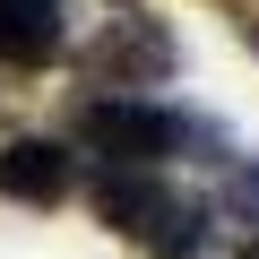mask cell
I'll use <instances>...</instances> for the list:
<instances>
[{
	"label": "cell",
	"instance_id": "obj_1",
	"mask_svg": "<svg viewBox=\"0 0 259 259\" xmlns=\"http://www.w3.org/2000/svg\"><path fill=\"white\" fill-rule=\"evenodd\" d=\"M95 216H104V225H121L130 242L164 250V259H182V250L207 233V216H199L173 182H156V173H139V164H112V173L95 182Z\"/></svg>",
	"mask_w": 259,
	"mask_h": 259
},
{
	"label": "cell",
	"instance_id": "obj_2",
	"mask_svg": "<svg viewBox=\"0 0 259 259\" xmlns=\"http://www.w3.org/2000/svg\"><path fill=\"white\" fill-rule=\"evenodd\" d=\"M78 139H87L104 164L156 173V156H173V147L190 139V121H173V112H156V104H130V95H104V104L78 112Z\"/></svg>",
	"mask_w": 259,
	"mask_h": 259
},
{
	"label": "cell",
	"instance_id": "obj_3",
	"mask_svg": "<svg viewBox=\"0 0 259 259\" xmlns=\"http://www.w3.org/2000/svg\"><path fill=\"white\" fill-rule=\"evenodd\" d=\"M173 61H182V44H173L164 18H112V26L87 44V78H95V87H164Z\"/></svg>",
	"mask_w": 259,
	"mask_h": 259
},
{
	"label": "cell",
	"instance_id": "obj_4",
	"mask_svg": "<svg viewBox=\"0 0 259 259\" xmlns=\"http://www.w3.org/2000/svg\"><path fill=\"white\" fill-rule=\"evenodd\" d=\"M78 190V164L61 139H9L0 147V199H18V207H61Z\"/></svg>",
	"mask_w": 259,
	"mask_h": 259
},
{
	"label": "cell",
	"instance_id": "obj_5",
	"mask_svg": "<svg viewBox=\"0 0 259 259\" xmlns=\"http://www.w3.org/2000/svg\"><path fill=\"white\" fill-rule=\"evenodd\" d=\"M0 61L9 69L61 61V0H0Z\"/></svg>",
	"mask_w": 259,
	"mask_h": 259
},
{
	"label": "cell",
	"instance_id": "obj_6",
	"mask_svg": "<svg viewBox=\"0 0 259 259\" xmlns=\"http://www.w3.org/2000/svg\"><path fill=\"white\" fill-rule=\"evenodd\" d=\"M225 207H233L242 225H259V164H233V173H225Z\"/></svg>",
	"mask_w": 259,
	"mask_h": 259
},
{
	"label": "cell",
	"instance_id": "obj_7",
	"mask_svg": "<svg viewBox=\"0 0 259 259\" xmlns=\"http://www.w3.org/2000/svg\"><path fill=\"white\" fill-rule=\"evenodd\" d=\"M242 35H250V44H259V0H250V18H242Z\"/></svg>",
	"mask_w": 259,
	"mask_h": 259
},
{
	"label": "cell",
	"instance_id": "obj_8",
	"mask_svg": "<svg viewBox=\"0 0 259 259\" xmlns=\"http://www.w3.org/2000/svg\"><path fill=\"white\" fill-rule=\"evenodd\" d=\"M242 259H259V242H250V250H242Z\"/></svg>",
	"mask_w": 259,
	"mask_h": 259
}]
</instances>
